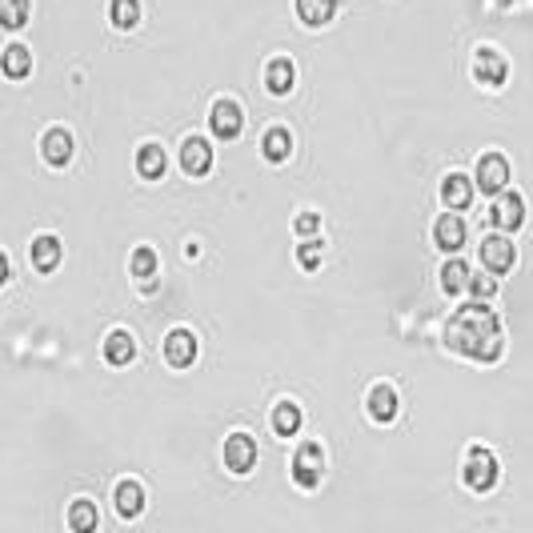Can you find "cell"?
<instances>
[{
    "label": "cell",
    "mask_w": 533,
    "mask_h": 533,
    "mask_svg": "<svg viewBox=\"0 0 533 533\" xmlns=\"http://www.w3.org/2000/svg\"><path fill=\"white\" fill-rule=\"evenodd\" d=\"M128 269H133V277H140V281H153V273H157V252L153 249H137L133 261H128Z\"/></svg>",
    "instance_id": "obj_28"
},
{
    "label": "cell",
    "mask_w": 533,
    "mask_h": 533,
    "mask_svg": "<svg viewBox=\"0 0 533 533\" xmlns=\"http://www.w3.org/2000/svg\"><path fill=\"white\" fill-rule=\"evenodd\" d=\"M297 261H301V269H317L321 265V245H317V241H305V245L297 249Z\"/></svg>",
    "instance_id": "obj_31"
},
{
    "label": "cell",
    "mask_w": 533,
    "mask_h": 533,
    "mask_svg": "<svg viewBox=\"0 0 533 533\" xmlns=\"http://www.w3.org/2000/svg\"><path fill=\"white\" fill-rule=\"evenodd\" d=\"M97 505L92 501H72V509H69V526L72 533H97Z\"/></svg>",
    "instance_id": "obj_22"
},
{
    "label": "cell",
    "mask_w": 533,
    "mask_h": 533,
    "mask_svg": "<svg viewBox=\"0 0 533 533\" xmlns=\"http://www.w3.org/2000/svg\"><path fill=\"white\" fill-rule=\"evenodd\" d=\"M273 429L281 437H293L297 429H301V409H297L293 401H281V405L273 409Z\"/></svg>",
    "instance_id": "obj_23"
},
{
    "label": "cell",
    "mask_w": 533,
    "mask_h": 533,
    "mask_svg": "<svg viewBox=\"0 0 533 533\" xmlns=\"http://www.w3.org/2000/svg\"><path fill=\"white\" fill-rule=\"evenodd\" d=\"M28 16V0H0V21L5 28H21Z\"/></svg>",
    "instance_id": "obj_29"
},
{
    "label": "cell",
    "mask_w": 533,
    "mask_h": 533,
    "mask_svg": "<svg viewBox=\"0 0 533 533\" xmlns=\"http://www.w3.org/2000/svg\"><path fill=\"white\" fill-rule=\"evenodd\" d=\"M445 345L453 353L481 365H493L505 353V329L498 321V313H490L481 301L462 305L445 325Z\"/></svg>",
    "instance_id": "obj_1"
},
{
    "label": "cell",
    "mask_w": 533,
    "mask_h": 533,
    "mask_svg": "<svg viewBox=\"0 0 533 533\" xmlns=\"http://www.w3.org/2000/svg\"><path fill=\"white\" fill-rule=\"evenodd\" d=\"M133 357H137V345H133V337H128L125 329L109 333V341H105V361H109V365H128Z\"/></svg>",
    "instance_id": "obj_16"
},
{
    "label": "cell",
    "mask_w": 533,
    "mask_h": 533,
    "mask_svg": "<svg viewBox=\"0 0 533 533\" xmlns=\"http://www.w3.org/2000/svg\"><path fill=\"white\" fill-rule=\"evenodd\" d=\"M297 13L305 24H325L337 13V0H297Z\"/></svg>",
    "instance_id": "obj_24"
},
{
    "label": "cell",
    "mask_w": 533,
    "mask_h": 533,
    "mask_svg": "<svg viewBox=\"0 0 533 533\" xmlns=\"http://www.w3.org/2000/svg\"><path fill=\"white\" fill-rule=\"evenodd\" d=\"M261 148H265L269 161L281 165V161L289 157V148H293V140H289V128H269V133H265V145H261Z\"/></svg>",
    "instance_id": "obj_26"
},
{
    "label": "cell",
    "mask_w": 533,
    "mask_h": 533,
    "mask_svg": "<svg viewBox=\"0 0 533 533\" xmlns=\"http://www.w3.org/2000/svg\"><path fill=\"white\" fill-rule=\"evenodd\" d=\"M145 509V490L137 481H120L117 485V513L120 518H137Z\"/></svg>",
    "instance_id": "obj_18"
},
{
    "label": "cell",
    "mask_w": 533,
    "mask_h": 533,
    "mask_svg": "<svg viewBox=\"0 0 533 533\" xmlns=\"http://www.w3.org/2000/svg\"><path fill=\"white\" fill-rule=\"evenodd\" d=\"M433 241H437V249L457 252V249L465 245V221H457L453 213H445V217L433 224Z\"/></svg>",
    "instance_id": "obj_13"
},
{
    "label": "cell",
    "mask_w": 533,
    "mask_h": 533,
    "mask_svg": "<svg viewBox=\"0 0 533 533\" xmlns=\"http://www.w3.org/2000/svg\"><path fill=\"white\" fill-rule=\"evenodd\" d=\"M505 185H509V161L498 153L481 157V161H477V189L490 193V196H501Z\"/></svg>",
    "instance_id": "obj_4"
},
{
    "label": "cell",
    "mask_w": 533,
    "mask_h": 533,
    "mask_svg": "<svg viewBox=\"0 0 533 533\" xmlns=\"http://www.w3.org/2000/svg\"><path fill=\"white\" fill-rule=\"evenodd\" d=\"M181 168L189 176H205L213 168V148L205 145L201 137H189L185 140V148H181Z\"/></svg>",
    "instance_id": "obj_10"
},
{
    "label": "cell",
    "mask_w": 533,
    "mask_h": 533,
    "mask_svg": "<svg viewBox=\"0 0 533 533\" xmlns=\"http://www.w3.org/2000/svg\"><path fill=\"white\" fill-rule=\"evenodd\" d=\"M5 72L13 81L28 77V72H33V56H28V49H21V44H8V49H5Z\"/></svg>",
    "instance_id": "obj_25"
},
{
    "label": "cell",
    "mask_w": 533,
    "mask_h": 533,
    "mask_svg": "<svg viewBox=\"0 0 533 533\" xmlns=\"http://www.w3.org/2000/svg\"><path fill=\"white\" fill-rule=\"evenodd\" d=\"M369 417L381 421V425H389V421L397 417V393H393L389 385H373V393H369Z\"/></svg>",
    "instance_id": "obj_15"
},
{
    "label": "cell",
    "mask_w": 533,
    "mask_h": 533,
    "mask_svg": "<svg viewBox=\"0 0 533 533\" xmlns=\"http://www.w3.org/2000/svg\"><path fill=\"white\" fill-rule=\"evenodd\" d=\"M224 465H229L233 473H249L252 465H257V442H252L249 433H233L229 442H224Z\"/></svg>",
    "instance_id": "obj_6"
},
{
    "label": "cell",
    "mask_w": 533,
    "mask_h": 533,
    "mask_svg": "<svg viewBox=\"0 0 533 533\" xmlns=\"http://www.w3.org/2000/svg\"><path fill=\"white\" fill-rule=\"evenodd\" d=\"M473 77L481 81V84H505V77H509V64H505V56L501 52H493V49H481L477 52V61H473Z\"/></svg>",
    "instance_id": "obj_9"
},
{
    "label": "cell",
    "mask_w": 533,
    "mask_h": 533,
    "mask_svg": "<svg viewBox=\"0 0 533 533\" xmlns=\"http://www.w3.org/2000/svg\"><path fill=\"white\" fill-rule=\"evenodd\" d=\"M297 233H301V237H317V233H321V217H317V213H301V217H297Z\"/></svg>",
    "instance_id": "obj_32"
},
{
    "label": "cell",
    "mask_w": 533,
    "mask_h": 533,
    "mask_svg": "<svg viewBox=\"0 0 533 533\" xmlns=\"http://www.w3.org/2000/svg\"><path fill=\"white\" fill-rule=\"evenodd\" d=\"M321 473H325V453H321V445H301L297 449V457H293V481L301 485V490H313L317 481H321Z\"/></svg>",
    "instance_id": "obj_3"
},
{
    "label": "cell",
    "mask_w": 533,
    "mask_h": 533,
    "mask_svg": "<svg viewBox=\"0 0 533 533\" xmlns=\"http://www.w3.org/2000/svg\"><path fill=\"white\" fill-rule=\"evenodd\" d=\"M513 257H518V252H513V241H505V237H485L481 241V261H485V269H490V273H509L513 269Z\"/></svg>",
    "instance_id": "obj_8"
},
{
    "label": "cell",
    "mask_w": 533,
    "mask_h": 533,
    "mask_svg": "<svg viewBox=\"0 0 533 533\" xmlns=\"http://www.w3.org/2000/svg\"><path fill=\"white\" fill-rule=\"evenodd\" d=\"M465 485L477 493L498 485V457H493L490 449H481V445L470 449V457H465Z\"/></svg>",
    "instance_id": "obj_2"
},
{
    "label": "cell",
    "mask_w": 533,
    "mask_h": 533,
    "mask_svg": "<svg viewBox=\"0 0 533 533\" xmlns=\"http://www.w3.org/2000/svg\"><path fill=\"white\" fill-rule=\"evenodd\" d=\"M470 293L477 297V301H485V297H493V293H498V281H493V277H481V273H473V277H470Z\"/></svg>",
    "instance_id": "obj_30"
},
{
    "label": "cell",
    "mask_w": 533,
    "mask_h": 533,
    "mask_svg": "<svg viewBox=\"0 0 533 533\" xmlns=\"http://www.w3.org/2000/svg\"><path fill=\"white\" fill-rule=\"evenodd\" d=\"M513 5V0H498V8H509Z\"/></svg>",
    "instance_id": "obj_33"
},
{
    "label": "cell",
    "mask_w": 533,
    "mask_h": 533,
    "mask_svg": "<svg viewBox=\"0 0 533 533\" xmlns=\"http://www.w3.org/2000/svg\"><path fill=\"white\" fill-rule=\"evenodd\" d=\"M209 125H213V133H217L221 140H233L241 133V109L233 105V100H217V105H213Z\"/></svg>",
    "instance_id": "obj_12"
},
{
    "label": "cell",
    "mask_w": 533,
    "mask_h": 533,
    "mask_svg": "<svg viewBox=\"0 0 533 533\" xmlns=\"http://www.w3.org/2000/svg\"><path fill=\"white\" fill-rule=\"evenodd\" d=\"M109 13H112V24H117V28H133L140 21V5H137V0H112Z\"/></svg>",
    "instance_id": "obj_27"
},
{
    "label": "cell",
    "mask_w": 533,
    "mask_h": 533,
    "mask_svg": "<svg viewBox=\"0 0 533 533\" xmlns=\"http://www.w3.org/2000/svg\"><path fill=\"white\" fill-rule=\"evenodd\" d=\"M33 265L41 269V273H52V269L61 265V241L56 237H36L33 241Z\"/></svg>",
    "instance_id": "obj_17"
},
{
    "label": "cell",
    "mask_w": 533,
    "mask_h": 533,
    "mask_svg": "<svg viewBox=\"0 0 533 533\" xmlns=\"http://www.w3.org/2000/svg\"><path fill=\"white\" fill-rule=\"evenodd\" d=\"M442 201H445L453 213L470 209V205H473V181H470L465 173H449L445 185H442Z\"/></svg>",
    "instance_id": "obj_11"
},
{
    "label": "cell",
    "mask_w": 533,
    "mask_h": 533,
    "mask_svg": "<svg viewBox=\"0 0 533 533\" xmlns=\"http://www.w3.org/2000/svg\"><path fill=\"white\" fill-rule=\"evenodd\" d=\"M470 265L465 261H445V269H442V289L449 297L453 293H462V289H470Z\"/></svg>",
    "instance_id": "obj_21"
},
{
    "label": "cell",
    "mask_w": 533,
    "mask_h": 533,
    "mask_svg": "<svg viewBox=\"0 0 533 533\" xmlns=\"http://www.w3.org/2000/svg\"><path fill=\"white\" fill-rule=\"evenodd\" d=\"M293 61H269V69H265V84H269V92H277V97H285L289 89H293Z\"/></svg>",
    "instance_id": "obj_19"
},
{
    "label": "cell",
    "mask_w": 533,
    "mask_h": 533,
    "mask_svg": "<svg viewBox=\"0 0 533 533\" xmlns=\"http://www.w3.org/2000/svg\"><path fill=\"white\" fill-rule=\"evenodd\" d=\"M165 361L173 365V369H189L196 361V337L189 329H173L165 337Z\"/></svg>",
    "instance_id": "obj_7"
},
{
    "label": "cell",
    "mask_w": 533,
    "mask_h": 533,
    "mask_svg": "<svg viewBox=\"0 0 533 533\" xmlns=\"http://www.w3.org/2000/svg\"><path fill=\"white\" fill-rule=\"evenodd\" d=\"M137 173L145 176V181H157V176L165 173V148L161 145H145L137 153Z\"/></svg>",
    "instance_id": "obj_20"
},
{
    "label": "cell",
    "mask_w": 533,
    "mask_h": 533,
    "mask_svg": "<svg viewBox=\"0 0 533 533\" xmlns=\"http://www.w3.org/2000/svg\"><path fill=\"white\" fill-rule=\"evenodd\" d=\"M41 148H44V161L56 165V168H64V165L72 161V137L64 133V128H49Z\"/></svg>",
    "instance_id": "obj_14"
},
{
    "label": "cell",
    "mask_w": 533,
    "mask_h": 533,
    "mask_svg": "<svg viewBox=\"0 0 533 533\" xmlns=\"http://www.w3.org/2000/svg\"><path fill=\"white\" fill-rule=\"evenodd\" d=\"M490 221L498 224V229H505V233H518L521 221H526V201H521L518 193H501L498 201H493Z\"/></svg>",
    "instance_id": "obj_5"
}]
</instances>
